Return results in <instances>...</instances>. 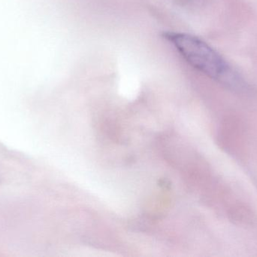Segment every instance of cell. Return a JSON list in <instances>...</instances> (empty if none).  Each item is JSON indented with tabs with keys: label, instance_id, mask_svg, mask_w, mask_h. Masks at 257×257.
<instances>
[{
	"label": "cell",
	"instance_id": "cell-1",
	"mask_svg": "<svg viewBox=\"0 0 257 257\" xmlns=\"http://www.w3.org/2000/svg\"><path fill=\"white\" fill-rule=\"evenodd\" d=\"M169 41L184 60L210 78L232 89L242 87V81L223 57L202 39L187 33L166 32Z\"/></svg>",
	"mask_w": 257,
	"mask_h": 257
}]
</instances>
